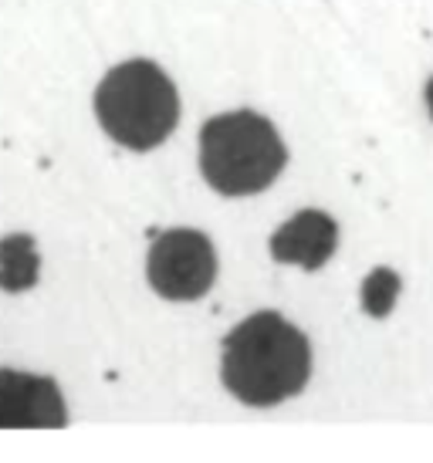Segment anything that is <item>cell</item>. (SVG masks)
Segmentation results:
<instances>
[{
  "label": "cell",
  "mask_w": 433,
  "mask_h": 463,
  "mask_svg": "<svg viewBox=\"0 0 433 463\" xmlns=\"http://www.w3.org/2000/svg\"><path fill=\"white\" fill-rule=\"evenodd\" d=\"M339 244V227L329 213L322 210H302L294 213L274 237H271V258L281 264H298L305 270H319L335 254Z\"/></svg>",
  "instance_id": "cell-6"
},
{
  "label": "cell",
  "mask_w": 433,
  "mask_h": 463,
  "mask_svg": "<svg viewBox=\"0 0 433 463\" xmlns=\"http://www.w3.org/2000/svg\"><path fill=\"white\" fill-rule=\"evenodd\" d=\"M427 109H430V118H433V78L427 81Z\"/></svg>",
  "instance_id": "cell-9"
},
{
  "label": "cell",
  "mask_w": 433,
  "mask_h": 463,
  "mask_svg": "<svg viewBox=\"0 0 433 463\" xmlns=\"http://www.w3.org/2000/svg\"><path fill=\"white\" fill-rule=\"evenodd\" d=\"M220 375L244 406H278L305 389L312 348L278 311H257L224 338Z\"/></svg>",
  "instance_id": "cell-1"
},
{
  "label": "cell",
  "mask_w": 433,
  "mask_h": 463,
  "mask_svg": "<svg viewBox=\"0 0 433 463\" xmlns=\"http://www.w3.org/2000/svg\"><path fill=\"white\" fill-rule=\"evenodd\" d=\"M95 116L119 146L146 153L177 129L179 95L159 65L126 61L102 78Z\"/></svg>",
  "instance_id": "cell-3"
},
{
  "label": "cell",
  "mask_w": 433,
  "mask_h": 463,
  "mask_svg": "<svg viewBox=\"0 0 433 463\" xmlns=\"http://www.w3.org/2000/svg\"><path fill=\"white\" fill-rule=\"evenodd\" d=\"M41 270V258L27 233H11L0 241V288L4 291H27L34 288Z\"/></svg>",
  "instance_id": "cell-7"
},
{
  "label": "cell",
  "mask_w": 433,
  "mask_h": 463,
  "mask_svg": "<svg viewBox=\"0 0 433 463\" xmlns=\"http://www.w3.org/2000/svg\"><path fill=\"white\" fill-rule=\"evenodd\" d=\"M216 254L200 231H166L149 250V284L169 301H197L214 288Z\"/></svg>",
  "instance_id": "cell-4"
},
{
  "label": "cell",
  "mask_w": 433,
  "mask_h": 463,
  "mask_svg": "<svg viewBox=\"0 0 433 463\" xmlns=\"http://www.w3.org/2000/svg\"><path fill=\"white\" fill-rule=\"evenodd\" d=\"M399 288H403V281H399V274L390 268H376L362 281V308H366V315L370 318H386L390 311H393L396 298H399Z\"/></svg>",
  "instance_id": "cell-8"
},
{
  "label": "cell",
  "mask_w": 433,
  "mask_h": 463,
  "mask_svg": "<svg viewBox=\"0 0 433 463\" xmlns=\"http://www.w3.org/2000/svg\"><path fill=\"white\" fill-rule=\"evenodd\" d=\"M64 399L48 375L0 369V430H62Z\"/></svg>",
  "instance_id": "cell-5"
},
{
  "label": "cell",
  "mask_w": 433,
  "mask_h": 463,
  "mask_svg": "<svg viewBox=\"0 0 433 463\" xmlns=\"http://www.w3.org/2000/svg\"><path fill=\"white\" fill-rule=\"evenodd\" d=\"M288 163L278 129L257 112H230L210 118L200 132L204 180L224 196H251L268 190Z\"/></svg>",
  "instance_id": "cell-2"
}]
</instances>
